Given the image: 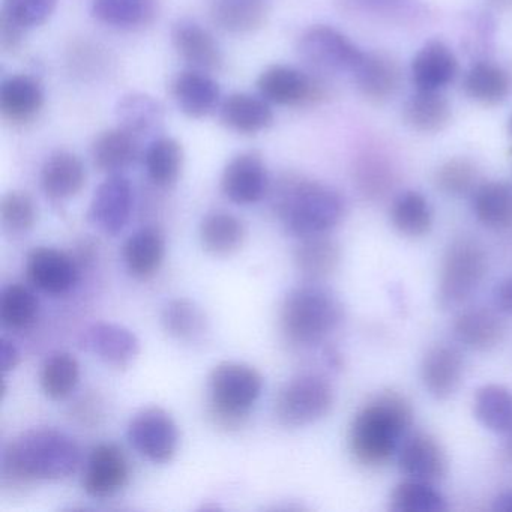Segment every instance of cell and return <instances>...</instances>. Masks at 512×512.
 Returning <instances> with one entry per match:
<instances>
[{"instance_id": "obj_1", "label": "cell", "mask_w": 512, "mask_h": 512, "mask_svg": "<svg viewBox=\"0 0 512 512\" xmlns=\"http://www.w3.org/2000/svg\"><path fill=\"white\" fill-rule=\"evenodd\" d=\"M76 440L55 428H32L8 443L2 455V485L22 487L34 481H59L76 472Z\"/></svg>"}, {"instance_id": "obj_2", "label": "cell", "mask_w": 512, "mask_h": 512, "mask_svg": "<svg viewBox=\"0 0 512 512\" xmlns=\"http://www.w3.org/2000/svg\"><path fill=\"white\" fill-rule=\"evenodd\" d=\"M412 424L409 400L398 392H383L353 418L349 430L350 452L364 466H383L397 455Z\"/></svg>"}, {"instance_id": "obj_3", "label": "cell", "mask_w": 512, "mask_h": 512, "mask_svg": "<svg viewBox=\"0 0 512 512\" xmlns=\"http://www.w3.org/2000/svg\"><path fill=\"white\" fill-rule=\"evenodd\" d=\"M272 206L286 232L299 239L325 235L346 215L344 197L335 188L298 175L277 182Z\"/></svg>"}, {"instance_id": "obj_4", "label": "cell", "mask_w": 512, "mask_h": 512, "mask_svg": "<svg viewBox=\"0 0 512 512\" xmlns=\"http://www.w3.org/2000/svg\"><path fill=\"white\" fill-rule=\"evenodd\" d=\"M344 320L340 299L325 287L305 284L296 287L281 305L284 335L299 346H316L334 334Z\"/></svg>"}, {"instance_id": "obj_5", "label": "cell", "mask_w": 512, "mask_h": 512, "mask_svg": "<svg viewBox=\"0 0 512 512\" xmlns=\"http://www.w3.org/2000/svg\"><path fill=\"white\" fill-rule=\"evenodd\" d=\"M263 389L256 368L241 362H221L209 376V413L223 428H241Z\"/></svg>"}, {"instance_id": "obj_6", "label": "cell", "mask_w": 512, "mask_h": 512, "mask_svg": "<svg viewBox=\"0 0 512 512\" xmlns=\"http://www.w3.org/2000/svg\"><path fill=\"white\" fill-rule=\"evenodd\" d=\"M484 247L470 238L455 239L443 257L437 286V305L442 310L458 308L472 298L487 275Z\"/></svg>"}, {"instance_id": "obj_7", "label": "cell", "mask_w": 512, "mask_h": 512, "mask_svg": "<svg viewBox=\"0 0 512 512\" xmlns=\"http://www.w3.org/2000/svg\"><path fill=\"white\" fill-rule=\"evenodd\" d=\"M331 383L316 374L293 377L281 388L275 415L287 428H301L325 418L334 406Z\"/></svg>"}, {"instance_id": "obj_8", "label": "cell", "mask_w": 512, "mask_h": 512, "mask_svg": "<svg viewBox=\"0 0 512 512\" xmlns=\"http://www.w3.org/2000/svg\"><path fill=\"white\" fill-rule=\"evenodd\" d=\"M298 55L316 73L352 74L364 52L338 29L316 25L299 37Z\"/></svg>"}, {"instance_id": "obj_9", "label": "cell", "mask_w": 512, "mask_h": 512, "mask_svg": "<svg viewBox=\"0 0 512 512\" xmlns=\"http://www.w3.org/2000/svg\"><path fill=\"white\" fill-rule=\"evenodd\" d=\"M127 436L131 446L152 463H169L178 451V425L161 407H148L137 413L128 425Z\"/></svg>"}, {"instance_id": "obj_10", "label": "cell", "mask_w": 512, "mask_h": 512, "mask_svg": "<svg viewBox=\"0 0 512 512\" xmlns=\"http://www.w3.org/2000/svg\"><path fill=\"white\" fill-rule=\"evenodd\" d=\"M257 89L268 103L277 106H304L319 103L326 97L322 80L283 64L266 68L257 79Z\"/></svg>"}, {"instance_id": "obj_11", "label": "cell", "mask_w": 512, "mask_h": 512, "mask_svg": "<svg viewBox=\"0 0 512 512\" xmlns=\"http://www.w3.org/2000/svg\"><path fill=\"white\" fill-rule=\"evenodd\" d=\"M268 190V169L259 152H242L224 167L221 191L230 202L236 205H253L260 202Z\"/></svg>"}, {"instance_id": "obj_12", "label": "cell", "mask_w": 512, "mask_h": 512, "mask_svg": "<svg viewBox=\"0 0 512 512\" xmlns=\"http://www.w3.org/2000/svg\"><path fill=\"white\" fill-rule=\"evenodd\" d=\"M398 467L407 479L436 484L448 473V458L436 437L424 431L407 434L397 452Z\"/></svg>"}, {"instance_id": "obj_13", "label": "cell", "mask_w": 512, "mask_h": 512, "mask_svg": "<svg viewBox=\"0 0 512 512\" xmlns=\"http://www.w3.org/2000/svg\"><path fill=\"white\" fill-rule=\"evenodd\" d=\"M130 479V464L124 451L113 443L92 449L83 475V488L95 499H106L121 491Z\"/></svg>"}, {"instance_id": "obj_14", "label": "cell", "mask_w": 512, "mask_h": 512, "mask_svg": "<svg viewBox=\"0 0 512 512\" xmlns=\"http://www.w3.org/2000/svg\"><path fill=\"white\" fill-rule=\"evenodd\" d=\"M133 187L124 175H109L97 188L89 208V220L107 235H118L130 220Z\"/></svg>"}, {"instance_id": "obj_15", "label": "cell", "mask_w": 512, "mask_h": 512, "mask_svg": "<svg viewBox=\"0 0 512 512\" xmlns=\"http://www.w3.org/2000/svg\"><path fill=\"white\" fill-rule=\"evenodd\" d=\"M26 274L37 289L50 295H64L79 281L76 260L56 248L40 247L29 253Z\"/></svg>"}, {"instance_id": "obj_16", "label": "cell", "mask_w": 512, "mask_h": 512, "mask_svg": "<svg viewBox=\"0 0 512 512\" xmlns=\"http://www.w3.org/2000/svg\"><path fill=\"white\" fill-rule=\"evenodd\" d=\"M464 368V358L457 347L437 344L422 359V383L431 397L439 401L448 400L460 389Z\"/></svg>"}, {"instance_id": "obj_17", "label": "cell", "mask_w": 512, "mask_h": 512, "mask_svg": "<svg viewBox=\"0 0 512 512\" xmlns=\"http://www.w3.org/2000/svg\"><path fill=\"white\" fill-rule=\"evenodd\" d=\"M83 346L104 364L125 370L140 355V341L134 332L116 323H95L83 334Z\"/></svg>"}, {"instance_id": "obj_18", "label": "cell", "mask_w": 512, "mask_h": 512, "mask_svg": "<svg viewBox=\"0 0 512 512\" xmlns=\"http://www.w3.org/2000/svg\"><path fill=\"white\" fill-rule=\"evenodd\" d=\"M358 91L373 103L391 100L401 86L400 64L388 53L364 52L352 73Z\"/></svg>"}, {"instance_id": "obj_19", "label": "cell", "mask_w": 512, "mask_h": 512, "mask_svg": "<svg viewBox=\"0 0 512 512\" xmlns=\"http://www.w3.org/2000/svg\"><path fill=\"white\" fill-rule=\"evenodd\" d=\"M457 74V56L439 40L424 44L410 65V77L416 91L440 92L454 82Z\"/></svg>"}, {"instance_id": "obj_20", "label": "cell", "mask_w": 512, "mask_h": 512, "mask_svg": "<svg viewBox=\"0 0 512 512\" xmlns=\"http://www.w3.org/2000/svg\"><path fill=\"white\" fill-rule=\"evenodd\" d=\"M172 43L178 55L194 70L215 73L223 68L220 44L208 29L193 20H179L173 26Z\"/></svg>"}, {"instance_id": "obj_21", "label": "cell", "mask_w": 512, "mask_h": 512, "mask_svg": "<svg viewBox=\"0 0 512 512\" xmlns=\"http://www.w3.org/2000/svg\"><path fill=\"white\" fill-rule=\"evenodd\" d=\"M172 95L179 110L191 119H202L220 107L218 83L205 71H182L172 83Z\"/></svg>"}, {"instance_id": "obj_22", "label": "cell", "mask_w": 512, "mask_h": 512, "mask_svg": "<svg viewBox=\"0 0 512 512\" xmlns=\"http://www.w3.org/2000/svg\"><path fill=\"white\" fill-rule=\"evenodd\" d=\"M452 329L455 340L467 349L490 352L502 343L506 325L497 311L473 307L458 314Z\"/></svg>"}, {"instance_id": "obj_23", "label": "cell", "mask_w": 512, "mask_h": 512, "mask_svg": "<svg viewBox=\"0 0 512 512\" xmlns=\"http://www.w3.org/2000/svg\"><path fill=\"white\" fill-rule=\"evenodd\" d=\"M44 89L35 77L14 74L0 85V113L11 124H26L43 110Z\"/></svg>"}, {"instance_id": "obj_24", "label": "cell", "mask_w": 512, "mask_h": 512, "mask_svg": "<svg viewBox=\"0 0 512 512\" xmlns=\"http://www.w3.org/2000/svg\"><path fill=\"white\" fill-rule=\"evenodd\" d=\"M218 110H220L221 124L245 136L262 133L274 124L275 116L271 103H268L262 95L257 97L245 92H236L224 98Z\"/></svg>"}, {"instance_id": "obj_25", "label": "cell", "mask_w": 512, "mask_h": 512, "mask_svg": "<svg viewBox=\"0 0 512 512\" xmlns=\"http://www.w3.org/2000/svg\"><path fill=\"white\" fill-rule=\"evenodd\" d=\"M91 13L109 28L140 31L158 19L160 0H92Z\"/></svg>"}, {"instance_id": "obj_26", "label": "cell", "mask_w": 512, "mask_h": 512, "mask_svg": "<svg viewBox=\"0 0 512 512\" xmlns=\"http://www.w3.org/2000/svg\"><path fill=\"white\" fill-rule=\"evenodd\" d=\"M91 155L92 163L100 172L118 175L136 163L140 155V139L118 125L95 137Z\"/></svg>"}, {"instance_id": "obj_27", "label": "cell", "mask_w": 512, "mask_h": 512, "mask_svg": "<svg viewBox=\"0 0 512 512\" xmlns=\"http://www.w3.org/2000/svg\"><path fill=\"white\" fill-rule=\"evenodd\" d=\"M85 184V166L73 152H53L41 169V187L50 199H71L83 190Z\"/></svg>"}, {"instance_id": "obj_28", "label": "cell", "mask_w": 512, "mask_h": 512, "mask_svg": "<svg viewBox=\"0 0 512 512\" xmlns=\"http://www.w3.org/2000/svg\"><path fill=\"white\" fill-rule=\"evenodd\" d=\"M166 256V239L158 227L137 230L124 245V260L128 272L139 280H148L160 271Z\"/></svg>"}, {"instance_id": "obj_29", "label": "cell", "mask_w": 512, "mask_h": 512, "mask_svg": "<svg viewBox=\"0 0 512 512\" xmlns=\"http://www.w3.org/2000/svg\"><path fill=\"white\" fill-rule=\"evenodd\" d=\"M209 13L221 31L247 35L266 25L269 7L265 0H214Z\"/></svg>"}, {"instance_id": "obj_30", "label": "cell", "mask_w": 512, "mask_h": 512, "mask_svg": "<svg viewBox=\"0 0 512 512\" xmlns=\"http://www.w3.org/2000/svg\"><path fill=\"white\" fill-rule=\"evenodd\" d=\"M200 242L209 254L229 257L244 247L247 230L236 215L226 211L209 212L200 223Z\"/></svg>"}, {"instance_id": "obj_31", "label": "cell", "mask_w": 512, "mask_h": 512, "mask_svg": "<svg viewBox=\"0 0 512 512\" xmlns=\"http://www.w3.org/2000/svg\"><path fill=\"white\" fill-rule=\"evenodd\" d=\"M296 269L311 281L325 280L331 277L341 262V248L335 239L325 235L302 238L296 247Z\"/></svg>"}, {"instance_id": "obj_32", "label": "cell", "mask_w": 512, "mask_h": 512, "mask_svg": "<svg viewBox=\"0 0 512 512\" xmlns=\"http://www.w3.org/2000/svg\"><path fill=\"white\" fill-rule=\"evenodd\" d=\"M451 104L440 92L416 91L403 106V121L410 130L434 134L451 122Z\"/></svg>"}, {"instance_id": "obj_33", "label": "cell", "mask_w": 512, "mask_h": 512, "mask_svg": "<svg viewBox=\"0 0 512 512\" xmlns=\"http://www.w3.org/2000/svg\"><path fill=\"white\" fill-rule=\"evenodd\" d=\"M116 118H118L119 127L125 128L142 139L161 130L166 112L163 104L151 95L134 92V94L124 95L118 101Z\"/></svg>"}, {"instance_id": "obj_34", "label": "cell", "mask_w": 512, "mask_h": 512, "mask_svg": "<svg viewBox=\"0 0 512 512\" xmlns=\"http://www.w3.org/2000/svg\"><path fill=\"white\" fill-rule=\"evenodd\" d=\"M463 91L475 103L493 107L508 98L511 79L499 65L478 61L464 74Z\"/></svg>"}, {"instance_id": "obj_35", "label": "cell", "mask_w": 512, "mask_h": 512, "mask_svg": "<svg viewBox=\"0 0 512 512\" xmlns=\"http://www.w3.org/2000/svg\"><path fill=\"white\" fill-rule=\"evenodd\" d=\"M472 209L482 226L491 230L512 227V188L505 182L479 184L472 193Z\"/></svg>"}, {"instance_id": "obj_36", "label": "cell", "mask_w": 512, "mask_h": 512, "mask_svg": "<svg viewBox=\"0 0 512 512\" xmlns=\"http://www.w3.org/2000/svg\"><path fill=\"white\" fill-rule=\"evenodd\" d=\"M353 181L359 193L368 200H382L397 182L394 164L383 154L368 151L359 155L353 166Z\"/></svg>"}, {"instance_id": "obj_37", "label": "cell", "mask_w": 512, "mask_h": 512, "mask_svg": "<svg viewBox=\"0 0 512 512\" xmlns=\"http://www.w3.org/2000/svg\"><path fill=\"white\" fill-rule=\"evenodd\" d=\"M184 148L173 137H158L146 148L143 161L149 179L161 188H169L181 178Z\"/></svg>"}, {"instance_id": "obj_38", "label": "cell", "mask_w": 512, "mask_h": 512, "mask_svg": "<svg viewBox=\"0 0 512 512\" xmlns=\"http://www.w3.org/2000/svg\"><path fill=\"white\" fill-rule=\"evenodd\" d=\"M473 413L479 424L496 434L512 427V392L502 385H485L473 398Z\"/></svg>"}, {"instance_id": "obj_39", "label": "cell", "mask_w": 512, "mask_h": 512, "mask_svg": "<svg viewBox=\"0 0 512 512\" xmlns=\"http://www.w3.org/2000/svg\"><path fill=\"white\" fill-rule=\"evenodd\" d=\"M391 221L407 238H422L433 227V209L418 191H404L392 203Z\"/></svg>"}, {"instance_id": "obj_40", "label": "cell", "mask_w": 512, "mask_h": 512, "mask_svg": "<svg viewBox=\"0 0 512 512\" xmlns=\"http://www.w3.org/2000/svg\"><path fill=\"white\" fill-rule=\"evenodd\" d=\"M161 322L167 334L185 343L202 340L208 329L202 308L187 298L172 299L167 302L161 314Z\"/></svg>"}, {"instance_id": "obj_41", "label": "cell", "mask_w": 512, "mask_h": 512, "mask_svg": "<svg viewBox=\"0 0 512 512\" xmlns=\"http://www.w3.org/2000/svg\"><path fill=\"white\" fill-rule=\"evenodd\" d=\"M446 499L434 484L407 479L392 490L389 511L392 512H443Z\"/></svg>"}, {"instance_id": "obj_42", "label": "cell", "mask_w": 512, "mask_h": 512, "mask_svg": "<svg viewBox=\"0 0 512 512\" xmlns=\"http://www.w3.org/2000/svg\"><path fill=\"white\" fill-rule=\"evenodd\" d=\"M338 2L347 13L379 20V22L403 25L421 16L419 0H338Z\"/></svg>"}, {"instance_id": "obj_43", "label": "cell", "mask_w": 512, "mask_h": 512, "mask_svg": "<svg viewBox=\"0 0 512 512\" xmlns=\"http://www.w3.org/2000/svg\"><path fill=\"white\" fill-rule=\"evenodd\" d=\"M80 380L79 361L71 353H52L41 370V386L52 400H65L77 388Z\"/></svg>"}, {"instance_id": "obj_44", "label": "cell", "mask_w": 512, "mask_h": 512, "mask_svg": "<svg viewBox=\"0 0 512 512\" xmlns=\"http://www.w3.org/2000/svg\"><path fill=\"white\" fill-rule=\"evenodd\" d=\"M38 310H40V302L37 296L23 284H10L2 292L0 319L8 329L22 331L34 325Z\"/></svg>"}, {"instance_id": "obj_45", "label": "cell", "mask_w": 512, "mask_h": 512, "mask_svg": "<svg viewBox=\"0 0 512 512\" xmlns=\"http://www.w3.org/2000/svg\"><path fill=\"white\" fill-rule=\"evenodd\" d=\"M478 169L466 158L446 161L437 169L434 184L446 196L461 197L478 187Z\"/></svg>"}, {"instance_id": "obj_46", "label": "cell", "mask_w": 512, "mask_h": 512, "mask_svg": "<svg viewBox=\"0 0 512 512\" xmlns=\"http://www.w3.org/2000/svg\"><path fill=\"white\" fill-rule=\"evenodd\" d=\"M0 218L7 232L23 235L37 223V206L25 191L14 190L5 194L0 202Z\"/></svg>"}, {"instance_id": "obj_47", "label": "cell", "mask_w": 512, "mask_h": 512, "mask_svg": "<svg viewBox=\"0 0 512 512\" xmlns=\"http://www.w3.org/2000/svg\"><path fill=\"white\" fill-rule=\"evenodd\" d=\"M58 0H4L2 13L13 17L26 29L44 25L55 13Z\"/></svg>"}, {"instance_id": "obj_48", "label": "cell", "mask_w": 512, "mask_h": 512, "mask_svg": "<svg viewBox=\"0 0 512 512\" xmlns=\"http://www.w3.org/2000/svg\"><path fill=\"white\" fill-rule=\"evenodd\" d=\"M28 29L19 22L0 11V49L5 53H13L22 46Z\"/></svg>"}, {"instance_id": "obj_49", "label": "cell", "mask_w": 512, "mask_h": 512, "mask_svg": "<svg viewBox=\"0 0 512 512\" xmlns=\"http://www.w3.org/2000/svg\"><path fill=\"white\" fill-rule=\"evenodd\" d=\"M493 301L497 311L512 314V278H506L497 283L494 287Z\"/></svg>"}, {"instance_id": "obj_50", "label": "cell", "mask_w": 512, "mask_h": 512, "mask_svg": "<svg viewBox=\"0 0 512 512\" xmlns=\"http://www.w3.org/2000/svg\"><path fill=\"white\" fill-rule=\"evenodd\" d=\"M20 352L16 344L10 338H2L0 341V364L4 373L14 370L20 364Z\"/></svg>"}, {"instance_id": "obj_51", "label": "cell", "mask_w": 512, "mask_h": 512, "mask_svg": "<svg viewBox=\"0 0 512 512\" xmlns=\"http://www.w3.org/2000/svg\"><path fill=\"white\" fill-rule=\"evenodd\" d=\"M494 511L512 512V490L503 491L494 499Z\"/></svg>"}, {"instance_id": "obj_52", "label": "cell", "mask_w": 512, "mask_h": 512, "mask_svg": "<svg viewBox=\"0 0 512 512\" xmlns=\"http://www.w3.org/2000/svg\"><path fill=\"white\" fill-rule=\"evenodd\" d=\"M505 437V455L509 461H512V427L509 428V431L505 434Z\"/></svg>"}, {"instance_id": "obj_53", "label": "cell", "mask_w": 512, "mask_h": 512, "mask_svg": "<svg viewBox=\"0 0 512 512\" xmlns=\"http://www.w3.org/2000/svg\"><path fill=\"white\" fill-rule=\"evenodd\" d=\"M493 7L500 8V10H508L512 8V0H488Z\"/></svg>"}, {"instance_id": "obj_54", "label": "cell", "mask_w": 512, "mask_h": 512, "mask_svg": "<svg viewBox=\"0 0 512 512\" xmlns=\"http://www.w3.org/2000/svg\"><path fill=\"white\" fill-rule=\"evenodd\" d=\"M508 127H509V134H511V136H512V115H511V118H509Z\"/></svg>"}]
</instances>
